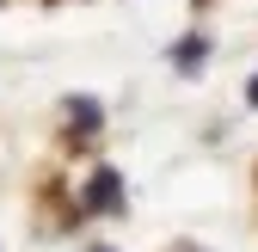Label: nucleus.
<instances>
[{
  "mask_svg": "<svg viewBox=\"0 0 258 252\" xmlns=\"http://www.w3.org/2000/svg\"><path fill=\"white\" fill-rule=\"evenodd\" d=\"M99 252H105V246H99Z\"/></svg>",
  "mask_w": 258,
  "mask_h": 252,
  "instance_id": "nucleus-3",
  "label": "nucleus"
},
{
  "mask_svg": "<svg viewBox=\"0 0 258 252\" xmlns=\"http://www.w3.org/2000/svg\"><path fill=\"white\" fill-rule=\"evenodd\" d=\"M123 197V184H117V172H99L86 184V209H105V203H117Z\"/></svg>",
  "mask_w": 258,
  "mask_h": 252,
  "instance_id": "nucleus-1",
  "label": "nucleus"
},
{
  "mask_svg": "<svg viewBox=\"0 0 258 252\" xmlns=\"http://www.w3.org/2000/svg\"><path fill=\"white\" fill-rule=\"evenodd\" d=\"M246 99H252V105H258V80H252V86H246Z\"/></svg>",
  "mask_w": 258,
  "mask_h": 252,
  "instance_id": "nucleus-2",
  "label": "nucleus"
}]
</instances>
